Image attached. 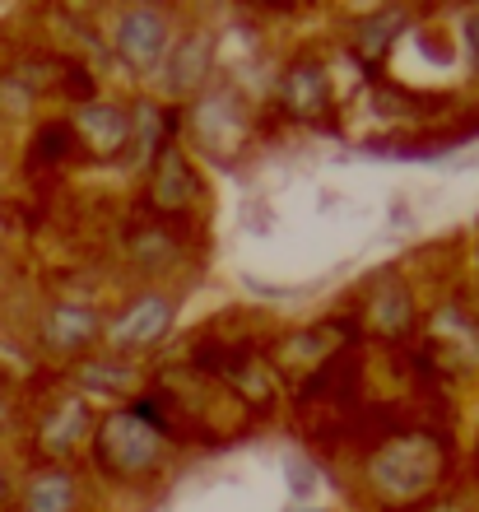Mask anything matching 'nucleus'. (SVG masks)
<instances>
[{"mask_svg": "<svg viewBox=\"0 0 479 512\" xmlns=\"http://www.w3.org/2000/svg\"><path fill=\"white\" fill-rule=\"evenodd\" d=\"M117 47L135 70H154L163 47H168V28H163V19L154 10H131L117 28Z\"/></svg>", "mask_w": 479, "mask_h": 512, "instance_id": "nucleus-1", "label": "nucleus"}, {"mask_svg": "<svg viewBox=\"0 0 479 512\" xmlns=\"http://www.w3.org/2000/svg\"><path fill=\"white\" fill-rule=\"evenodd\" d=\"M168 322H173L168 298H140V308H131L117 322L112 340H117V345H154V340L168 331Z\"/></svg>", "mask_w": 479, "mask_h": 512, "instance_id": "nucleus-2", "label": "nucleus"}, {"mask_svg": "<svg viewBox=\"0 0 479 512\" xmlns=\"http://www.w3.org/2000/svg\"><path fill=\"white\" fill-rule=\"evenodd\" d=\"M94 336H98V317L89 308L66 303V308H56L47 317V340H52L56 350H75V345H84V340H94Z\"/></svg>", "mask_w": 479, "mask_h": 512, "instance_id": "nucleus-3", "label": "nucleus"}, {"mask_svg": "<svg viewBox=\"0 0 479 512\" xmlns=\"http://www.w3.org/2000/svg\"><path fill=\"white\" fill-rule=\"evenodd\" d=\"M284 98H289V108L298 112V117H312V112H321V103H326V80H321L312 66L293 70L289 80H284Z\"/></svg>", "mask_w": 479, "mask_h": 512, "instance_id": "nucleus-4", "label": "nucleus"}, {"mask_svg": "<svg viewBox=\"0 0 479 512\" xmlns=\"http://www.w3.org/2000/svg\"><path fill=\"white\" fill-rule=\"evenodd\" d=\"M70 503H75L70 475H42L38 485L28 489V512H70Z\"/></svg>", "mask_w": 479, "mask_h": 512, "instance_id": "nucleus-5", "label": "nucleus"}, {"mask_svg": "<svg viewBox=\"0 0 479 512\" xmlns=\"http://www.w3.org/2000/svg\"><path fill=\"white\" fill-rule=\"evenodd\" d=\"M466 38H470V61H475V70H479V14L466 24Z\"/></svg>", "mask_w": 479, "mask_h": 512, "instance_id": "nucleus-6", "label": "nucleus"}, {"mask_svg": "<svg viewBox=\"0 0 479 512\" xmlns=\"http://www.w3.org/2000/svg\"><path fill=\"white\" fill-rule=\"evenodd\" d=\"M0 489H5V475H0Z\"/></svg>", "mask_w": 479, "mask_h": 512, "instance_id": "nucleus-7", "label": "nucleus"}]
</instances>
